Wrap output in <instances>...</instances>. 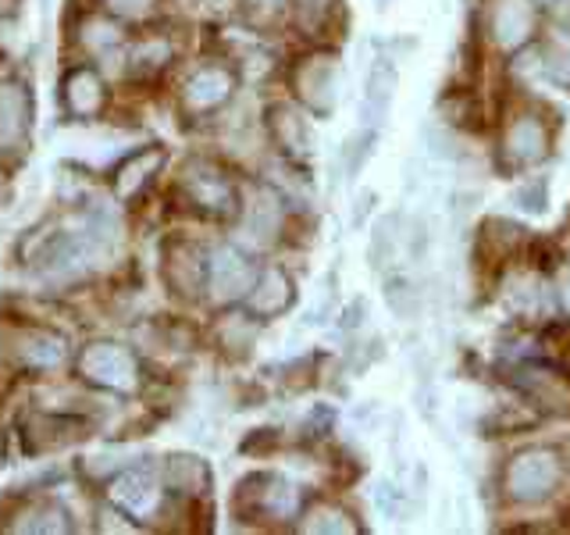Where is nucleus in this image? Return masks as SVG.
<instances>
[{"instance_id":"1","label":"nucleus","mask_w":570,"mask_h":535,"mask_svg":"<svg viewBox=\"0 0 570 535\" xmlns=\"http://www.w3.org/2000/svg\"><path fill=\"white\" fill-rule=\"evenodd\" d=\"M79 374L86 382H94L100 389H111V392H132L139 386L136 357H132V350H125L118 343L86 347L79 357Z\"/></svg>"},{"instance_id":"2","label":"nucleus","mask_w":570,"mask_h":535,"mask_svg":"<svg viewBox=\"0 0 570 535\" xmlns=\"http://www.w3.org/2000/svg\"><path fill=\"white\" fill-rule=\"evenodd\" d=\"M560 481V460L549 450H524L510 460L507 468V489L521 504H539Z\"/></svg>"},{"instance_id":"3","label":"nucleus","mask_w":570,"mask_h":535,"mask_svg":"<svg viewBox=\"0 0 570 535\" xmlns=\"http://www.w3.org/2000/svg\"><path fill=\"white\" fill-rule=\"evenodd\" d=\"M296 94L299 100L311 107L314 115L328 118L338 104V89H343V65L332 54H317V58H307L296 68Z\"/></svg>"},{"instance_id":"4","label":"nucleus","mask_w":570,"mask_h":535,"mask_svg":"<svg viewBox=\"0 0 570 535\" xmlns=\"http://www.w3.org/2000/svg\"><path fill=\"white\" fill-rule=\"evenodd\" d=\"M254 282H257V268L243 254V250L218 246L207 257V290L218 303H232V300L249 296Z\"/></svg>"},{"instance_id":"5","label":"nucleus","mask_w":570,"mask_h":535,"mask_svg":"<svg viewBox=\"0 0 570 535\" xmlns=\"http://www.w3.org/2000/svg\"><path fill=\"white\" fill-rule=\"evenodd\" d=\"M396 89H400V68L392 58H374L371 71H367V82H364V100H361V125L367 129H382L389 111H392V100H396Z\"/></svg>"},{"instance_id":"6","label":"nucleus","mask_w":570,"mask_h":535,"mask_svg":"<svg viewBox=\"0 0 570 535\" xmlns=\"http://www.w3.org/2000/svg\"><path fill=\"white\" fill-rule=\"evenodd\" d=\"M111 499L132 517H150L160 504V478L150 468H125L111 478Z\"/></svg>"},{"instance_id":"7","label":"nucleus","mask_w":570,"mask_h":535,"mask_svg":"<svg viewBox=\"0 0 570 535\" xmlns=\"http://www.w3.org/2000/svg\"><path fill=\"white\" fill-rule=\"evenodd\" d=\"M267 125H272V136L278 139L282 150H289L293 157H311L314 154V129L293 104H272V107H267Z\"/></svg>"},{"instance_id":"8","label":"nucleus","mask_w":570,"mask_h":535,"mask_svg":"<svg viewBox=\"0 0 570 535\" xmlns=\"http://www.w3.org/2000/svg\"><path fill=\"white\" fill-rule=\"evenodd\" d=\"M14 353H18V364L22 368H32V371H53L65 364V339L58 332H47V329H26L18 332V343H14Z\"/></svg>"},{"instance_id":"9","label":"nucleus","mask_w":570,"mask_h":535,"mask_svg":"<svg viewBox=\"0 0 570 535\" xmlns=\"http://www.w3.org/2000/svg\"><path fill=\"white\" fill-rule=\"evenodd\" d=\"M492 32L499 47H521L534 32V4L531 0H495L492 11Z\"/></svg>"},{"instance_id":"10","label":"nucleus","mask_w":570,"mask_h":535,"mask_svg":"<svg viewBox=\"0 0 570 535\" xmlns=\"http://www.w3.org/2000/svg\"><path fill=\"white\" fill-rule=\"evenodd\" d=\"M183 183H186V193L193 196V204H200L204 211L225 214L232 207V201H236V189H232L228 178L207 165H189Z\"/></svg>"},{"instance_id":"11","label":"nucleus","mask_w":570,"mask_h":535,"mask_svg":"<svg viewBox=\"0 0 570 535\" xmlns=\"http://www.w3.org/2000/svg\"><path fill=\"white\" fill-rule=\"evenodd\" d=\"M29 100L22 86H4L0 89V150H22L29 139Z\"/></svg>"},{"instance_id":"12","label":"nucleus","mask_w":570,"mask_h":535,"mask_svg":"<svg viewBox=\"0 0 570 535\" xmlns=\"http://www.w3.org/2000/svg\"><path fill=\"white\" fill-rule=\"evenodd\" d=\"M246 303H249V311H254L257 318L282 314L293 303V279L285 275L282 268H264V272L257 275V282H254V290H249Z\"/></svg>"},{"instance_id":"13","label":"nucleus","mask_w":570,"mask_h":535,"mask_svg":"<svg viewBox=\"0 0 570 535\" xmlns=\"http://www.w3.org/2000/svg\"><path fill=\"white\" fill-rule=\"evenodd\" d=\"M104 104V82L94 68H76L65 76V107L76 118H94Z\"/></svg>"},{"instance_id":"14","label":"nucleus","mask_w":570,"mask_h":535,"mask_svg":"<svg viewBox=\"0 0 570 535\" xmlns=\"http://www.w3.org/2000/svg\"><path fill=\"white\" fill-rule=\"evenodd\" d=\"M232 94V76L225 68H200L186 82V107L189 111H214Z\"/></svg>"},{"instance_id":"15","label":"nucleus","mask_w":570,"mask_h":535,"mask_svg":"<svg viewBox=\"0 0 570 535\" xmlns=\"http://www.w3.org/2000/svg\"><path fill=\"white\" fill-rule=\"evenodd\" d=\"M257 507L272 517H296L299 510V486L285 475H257Z\"/></svg>"},{"instance_id":"16","label":"nucleus","mask_w":570,"mask_h":535,"mask_svg":"<svg viewBox=\"0 0 570 535\" xmlns=\"http://www.w3.org/2000/svg\"><path fill=\"white\" fill-rule=\"evenodd\" d=\"M278 228H282V204H278V196L261 189L257 201L249 204V214H246V236L254 240V243H261V246H267V243H275Z\"/></svg>"},{"instance_id":"17","label":"nucleus","mask_w":570,"mask_h":535,"mask_svg":"<svg viewBox=\"0 0 570 535\" xmlns=\"http://www.w3.org/2000/svg\"><path fill=\"white\" fill-rule=\"evenodd\" d=\"M546 147H549V139H546L542 121H534V118L513 121V129L507 136V154L517 160V165H534V160H542Z\"/></svg>"},{"instance_id":"18","label":"nucleus","mask_w":570,"mask_h":535,"mask_svg":"<svg viewBox=\"0 0 570 535\" xmlns=\"http://www.w3.org/2000/svg\"><path fill=\"white\" fill-rule=\"evenodd\" d=\"M400 246H403V232H400L396 214H385V218L374 222L371 246H367V261H371L374 272H385V268L400 257Z\"/></svg>"},{"instance_id":"19","label":"nucleus","mask_w":570,"mask_h":535,"mask_svg":"<svg viewBox=\"0 0 570 535\" xmlns=\"http://www.w3.org/2000/svg\"><path fill=\"white\" fill-rule=\"evenodd\" d=\"M165 478H168V486L178 489V493H204V489L210 486L207 464H204L200 457H186V454L168 457V464H165Z\"/></svg>"},{"instance_id":"20","label":"nucleus","mask_w":570,"mask_h":535,"mask_svg":"<svg viewBox=\"0 0 570 535\" xmlns=\"http://www.w3.org/2000/svg\"><path fill=\"white\" fill-rule=\"evenodd\" d=\"M157 165H160V150H139L132 157H125L115 172V189L121 201H129V196L150 178V172H157Z\"/></svg>"},{"instance_id":"21","label":"nucleus","mask_w":570,"mask_h":535,"mask_svg":"<svg viewBox=\"0 0 570 535\" xmlns=\"http://www.w3.org/2000/svg\"><path fill=\"white\" fill-rule=\"evenodd\" d=\"M18 517H26V522H14L11 528L14 532H68V514L58 507V504H50V499H36L32 507H26Z\"/></svg>"},{"instance_id":"22","label":"nucleus","mask_w":570,"mask_h":535,"mask_svg":"<svg viewBox=\"0 0 570 535\" xmlns=\"http://www.w3.org/2000/svg\"><path fill=\"white\" fill-rule=\"evenodd\" d=\"M385 303H389V311L403 318V321H414L421 314V293L414 290V282H410L406 275H392L385 279Z\"/></svg>"},{"instance_id":"23","label":"nucleus","mask_w":570,"mask_h":535,"mask_svg":"<svg viewBox=\"0 0 570 535\" xmlns=\"http://www.w3.org/2000/svg\"><path fill=\"white\" fill-rule=\"evenodd\" d=\"M374 143H379V129H367V125H361V133L346 143V178L361 175V168L367 165V157L374 154Z\"/></svg>"},{"instance_id":"24","label":"nucleus","mask_w":570,"mask_h":535,"mask_svg":"<svg viewBox=\"0 0 570 535\" xmlns=\"http://www.w3.org/2000/svg\"><path fill=\"white\" fill-rule=\"evenodd\" d=\"M303 532H335V535H346V532H356V525L350 522L346 510L338 507H317L311 510L307 522H299Z\"/></svg>"},{"instance_id":"25","label":"nucleus","mask_w":570,"mask_h":535,"mask_svg":"<svg viewBox=\"0 0 570 535\" xmlns=\"http://www.w3.org/2000/svg\"><path fill=\"white\" fill-rule=\"evenodd\" d=\"M374 507H379L389 522H403V514L410 510V499H406V489L392 486V481H382L379 489H374Z\"/></svg>"},{"instance_id":"26","label":"nucleus","mask_w":570,"mask_h":535,"mask_svg":"<svg viewBox=\"0 0 570 535\" xmlns=\"http://www.w3.org/2000/svg\"><path fill=\"white\" fill-rule=\"evenodd\" d=\"M513 204L528 214H546L549 211V183L546 178H528V183L513 193Z\"/></svg>"},{"instance_id":"27","label":"nucleus","mask_w":570,"mask_h":535,"mask_svg":"<svg viewBox=\"0 0 570 535\" xmlns=\"http://www.w3.org/2000/svg\"><path fill=\"white\" fill-rule=\"evenodd\" d=\"M539 300H542V290H539V282H517L513 290H510V308L513 311H524V314H534L539 311Z\"/></svg>"},{"instance_id":"28","label":"nucleus","mask_w":570,"mask_h":535,"mask_svg":"<svg viewBox=\"0 0 570 535\" xmlns=\"http://www.w3.org/2000/svg\"><path fill=\"white\" fill-rule=\"evenodd\" d=\"M104 4L121 18H142V14L154 11L157 0H104Z\"/></svg>"},{"instance_id":"29","label":"nucleus","mask_w":570,"mask_h":535,"mask_svg":"<svg viewBox=\"0 0 570 535\" xmlns=\"http://www.w3.org/2000/svg\"><path fill=\"white\" fill-rule=\"evenodd\" d=\"M136 61H139V68H160V65L168 61V43H160V40L147 43L136 54Z\"/></svg>"},{"instance_id":"30","label":"nucleus","mask_w":570,"mask_h":535,"mask_svg":"<svg viewBox=\"0 0 570 535\" xmlns=\"http://www.w3.org/2000/svg\"><path fill=\"white\" fill-rule=\"evenodd\" d=\"M374 201H379V193H371V189H364L361 196H356V204H353V218H350V225H353V228H361V225H364V218L371 214Z\"/></svg>"},{"instance_id":"31","label":"nucleus","mask_w":570,"mask_h":535,"mask_svg":"<svg viewBox=\"0 0 570 535\" xmlns=\"http://www.w3.org/2000/svg\"><path fill=\"white\" fill-rule=\"evenodd\" d=\"M367 321V300L364 296H356L353 300V311H346V321H343V329L346 332H356Z\"/></svg>"},{"instance_id":"32","label":"nucleus","mask_w":570,"mask_h":535,"mask_svg":"<svg viewBox=\"0 0 570 535\" xmlns=\"http://www.w3.org/2000/svg\"><path fill=\"white\" fill-rule=\"evenodd\" d=\"M296 8H299V18L307 26H317V18H321V11L328 8V0H296Z\"/></svg>"},{"instance_id":"33","label":"nucleus","mask_w":570,"mask_h":535,"mask_svg":"<svg viewBox=\"0 0 570 535\" xmlns=\"http://www.w3.org/2000/svg\"><path fill=\"white\" fill-rule=\"evenodd\" d=\"M557 293H560V303H563V311L570 314V264L560 268V279H557Z\"/></svg>"},{"instance_id":"34","label":"nucleus","mask_w":570,"mask_h":535,"mask_svg":"<svg viewBox=\"0 0 570 535\" xmlns=\"http://www.w3.org/2000/svg\"><path fill=\"white\" fill-rule=\"evenodd\" d=\"M257 11H264V14H272V11H278L282 8V0H249Z\"/></svg>"},{"instance_id":"35","label":"nucleus","mask_w":570,"mask_h":535,"mask_svg":"<svg viewBox=\"0 0 570 535\" xmlns=\"http://www.w3.org/2000/svg\"><path fill=\"white\" fill-rule=\"evenodd\" d=\"M557 68H560V76H563V79L570 82V47H567V54H563V58L557 61Z\"/></svg>"},{"instance_id":"36","label":"nucleus","mask_w":570,"mask_h":535,"mask_svg":"<svg viewBox=\"0 0 570 535\" xmlns=\"http://www.w3.org/2000/svg\"><path fill=\"white\" fill-rule=\"evenodd\" d=\"M0 183H4V172H0Z\"/></svg>"}]
</instances>
